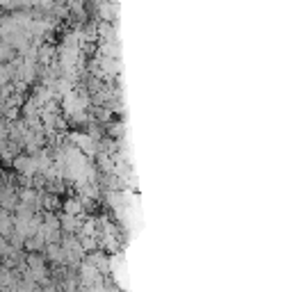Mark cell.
<instances>
[{"instance_id":"cell-1","label":"cell","mask_w":292,"mask_h":292,"mask_svg":"<svg viewBox=\"0 0 292 292\" xmlns=\"http://www.w3.org/2000/svg\"><path fill=\"white\" fill-rule=\"evenodd\" d=\"M14 233V217L7 210H0V237H9Z\"/></svg>"},{"instance_id":"cell-3","label":"cell","mask_w":292,"mask_h":292,"mask_svg":"<svg viewBox=\"0 0 292 292\" xmlns=\"http://www.w3.org/2000/svg\"><path fill=\"white\" fill-rule=\"evenodd\" d=\"M82 212V206L78 199H69V201L64 203V215H73V217H80Z\"/></svg>"},{"instance_id":"cell-6","label":"cell","mask_w":292,"mask_h":292,"mask_svg":"<svg viewBox=\"0 0 292 292\" xmlns=\"http://www.w3.org/2000/svg\"><path fill=\"white\" fill-rule=\"evenodd\" d=\"M43 292H57V288H53V285H48V288L43 290Z\"/></svg>"},{"instance_id":"cell-4","label":"cell","mask_w":292,"mask_h":292,"mask_svg":"<svg viewBox=\"0 0 292 292\" xmlns=\"http://www.w3.org/2000/svg\"><path fill=\"white\" fill-rule=\"evenodd\" d=\"M14 254H16V249L12 247V242H9L7 237H0V256H3V258H12Z\"/></svg>"},{"instance_id":"cell-7","label":"cell","mask_w":292,"mask_h":292,"mask_svg":"<svg viewBox=\"0 0 292 292\" xmlns=\"http://www.w3.org/2000/svg\"><path fill=\"white\" fill-rule=\"evenodd\" d=\"M0 197H3V192H0Z\"/></svg>"},{"instance_id":"cell-8","label":"cell","mask_w":292,"mask_h":292,"mask_svg":"<svg viewBox=\"0 0 292 292\" xmlns=\"http://www.w3.org/2000/svg\"><path fill=\"white\" fill-rule=\"evenodd\" d=\"M0 292H3V290H0Z\"/></svg>"},{"instance_id":"cell-5","label":"cell","mask_w":292,"mask_h":292,"mask_svg":"<svg viewBox=\"0 0 292 292\" xmlns=\"http://www.w3.org/2000/svg\"><path fill=\"white\" fill-rule=\"evenodd\" d=\"M9 78H12V71H9V66H7V64H0V91L7 87Z\"/></svg>"},{"instance_id":"cell-2","label":"cell","mask_w":292,"mask_h":292,"mask_svg":"<svg viewBox=\"0 0 292 292\" xmlns=\"http://www.w3.org/2000/svg\"><path fill=\"white\" fill-rule=\"evenodd\" d=\"M60 224H62V228H64L66 233H73V231H78V228H80V219L73 217V215H64Z\"/></svg>"}]
</instances>
